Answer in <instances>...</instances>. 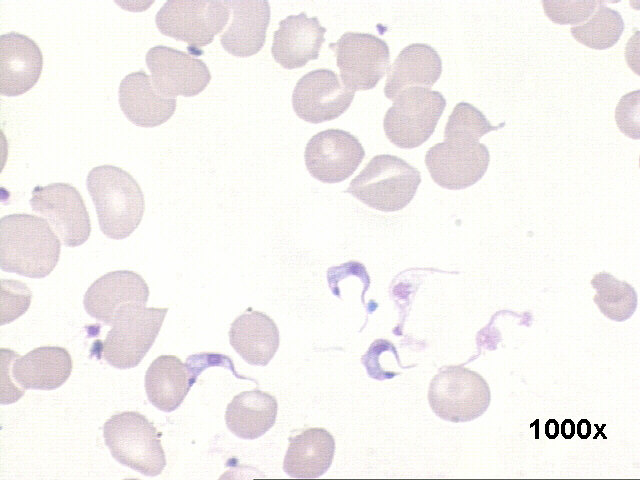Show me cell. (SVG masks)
Returning a JSON list of instances; mask_svg holds the SVG:
<instances>
[{
    "instance_id": "obj_1",
    "label": "cell",
    "mask_w": 640,
    "mask_h": 480,
    "mask_svg": "<svg viewBox=\"0 0 640 480\" xmlns=\"http://www.w3.org/2000/svg\"><path fill=\"white\" fill-rule=\"evenodd\" d=\"M60 252L59 237L45 219L25 213L1 218V270L41 279L56 267Z\"/></svg>"
},
{
    "instance_id": "obj_2",
    "label": "cell",
    "mask_w": 640,
    "mask_h": 480,
    "mask_svg": "<svg viewBox=\"0 0 640 480\" xmlns=\"http://www.w3.org/2000/svg\"><path fill=\"white\" fill-rule=\"evenodd\" d=\"M86 186L101 232L114 240L130 236L145 210L143 192L133 176L120 167L101 165L89 171Z\"/></svg>"
},
{
    "instance_id": "obj_3",
    "label": "cell",
    "mask_w": 640,
    "mask_h": 480,
    "mask_svg": "<svg viewBox=\"0 0 640 480\" xmlns=\"http://www.w3.org/2000/svg\"><path fill=\"white\" fill-rule=\"evenodd\" d=\"M420 183L421 175L415 167L400 157L380 154L367 163L345 192L370 208L395 212L411 202Z\"/></svg>"
},
{
    "instance_id": "obj_4",
    "label": "cell",
    "mask_w": 640,
    "mask_h": 480,
    "mask_svg": "<svg viewBox=\"0 0 640 480\" xmlns=\"http://www.w3.org/2000/svg\"><path fill=\"white\" fill-rule=\"evenodd\" d=\"M161 434L143 414L124 411L103 425V437L112 457L145 476H157L166 466Z\"/></svg>"
},
{
    "instance_id": "obj_5",
    "label": "cell",
    "mask_w": 640,
    "mask_h": 480,
    "mask_svg": "<svg viewBox=\"0 0 640 480\" xmlns=\"http://www.w3.org/2000/svg\"><path fill=\"white\" fill-rule=\"evenodd\" d=\"M490 401L486 380L462 365L441 368L429 385L428 402L432 411L452 423L469 422L482 416Z\"/></svg>"
},
{
    "instance_id": "obj_6",
    "label": "cell",
    "mask_w": 640,
    "mask_h": 480,
    "mask_svg": "<svg viewBox=\"0 0 640 480\" xmlns=\"http://www.w3.org/2000/svg\"><path fill=\"white\" fill-rule=\"evenodd\" d=\"M167 312L168 308H122L101 344L102 358L117 369L139 365L154 344Z\"/></svg>"
},
{
    "instance_id": "obj_7",
    "label": "cell",
    "mask_w": 640,
    "mask_h": 480,
    "mask_svg": "<svg viewBox=\"0 0 640 480\" xmlns=\"http://www.w3.org/2000/svg\"><path fill=\"white\" fill-rule=\"evenodd\" d=\"M393 101L385 113L383 128L389 141L403 149L425 143L446 107V99L439 91L425 87L408 88Z\"/></svg>"
},
{
    "instance_id": "obj_8",
    "label": "cell",
    "mask_w": 640,
    "mask_h": 480,
    "mask_svg": "<svg viewBox=\"0 0 640 480\" xmlns=\"http://www.w3.org/2000/svg\"><path fill=\"white\" fill-rule=\"evenodd\" d=\"M227 1H178L163 4L155 16L158 30L166 36L186 42L188 50L210 44L228 22Z\"/></svg>"
},
{
    "instance_id": "obj_9",
    "label": "cell",
    "mask_w": 640,
    "mask_h": 480,
    "mask_svg": "<svg viewBox=\"0 0 640 480\" xmlns=\"http://www.w3.org/2000/svg\"><path fill=\"white\" fill-rule=\"evenodd\" d=\"M329 47L336 53L342 84L353 92L374 88L390 65L387 43L370 33L346 32Z\"/></svg>"
},
{
    "instance_id": "obj_10",
    "label": "cell",
    "mask_w": 640,
    "mask_h": 480,
    "mask_svg": "<svg viewBox=\"0 0 640 480\" xmlns=\"http://www.w3.org/2000/svg\"><path fill=\"white\" fill-rule=\"evenodd\" d=\"M32 210L44 216L67 247L84 244L91 234V221L80 192L68 183L36 186L30 199Z\"/></svg>"
},
{
    "instance_id": "obj_11",
    "label": "cell",
    "mask_w": 640,
    "mask_h": 480,
    "mask_svg": "<svg viewBox=\"0 0 640 480\" xmlns=\"http://www.w3.org/2000/svg\"><path fill=\"white\" fill-rule=\"evenodd\" d=\"M489 162V150L479 142L444 140L430 147L425 155L432 180L448 190H461L477 183Z\"/></svg>"
},
{
    "instance_id": "obj_12",
    "label": "cell",
    "mask_w": 640,
    "mask_h": 480,
    "mask_svg": "<svg viewBox=\"0 0 640 480\" xmlns=\"http://www.w3.org/2000/svg\"><path fill=\"white\" fill-rule=\"evenodd\" d=\"M365 157L360 141L342 129L318 132L308 141L304 159L308 172L323 183H339L350 177Z\"/></svg>"
},
{
    "instance_id": "obj_13",
    "label": "cell",
    "mask_w": 640,
    "mask_h": 480,
    "mask_svg": "<svg viewBox=\"0 0 640 480\" xmlns=\"http://www.w3.org/2000/svg\"><path fill=\"white\" fill-rule=\"evenodd\" d=\"M146 64L155 89L166 97L196 96L211 80L210 71L201 59L172 47L150 48Z\"/></svg>"
},
{
    "instance_id": "obj_14",
    "label": "cell",
    "mask_w": 640,
    "mask_h": 480,
    "mask_svg": "<svg viewBox=\"0 0 640 480\" xmlns=\"http://www.w3.org/2000/svg\"><path fill=\"white\" fill-rule=\"evenodd\" d=\"M354 93L340 82L334 71L317 69L298 80L292 94V106L302 120L322 123L341 116L350 107Z\"/></svg>"
},
{
    "instance_id": "obj_15",
    "label": "cell",
    "mask_w": 640,
    "mask_h": 480,
    "mask_svg": "<svg viewBox=\"0 0 640 480\" xmlns=\"http://www.w3.org/2000/svg\"><path fill=\"white\" fill-rule=\"evenodd\" d=\"M149 287L141 275L130 270L104 274L87 289L83 298L85 311L105 325H112L124 307H146Z\"/></svg>"
},
{
    "instance_id": "obj_16",
    "label": "cell",
    "mask_w": 640,
    "mask_h": 480,
    "mask_svg": "<svg viewBox=\"0 0 640 480\" xmlns=\"http://www.w3.org/2000/svg\"><path fill=\"white\" fill-rule=\"evenodd\" d=\"M0 93L14 97L28 92L39 80L43 55L26 35L9 32L0 38Z\"/></svg>"
},
{
    "instance_id": "obj_17",
    "label": "cell",
    "mask_w": 640,
    "mask_h": 480,
    "mask_svg": "<svg viewBox=\"0 0 640 480\" xmlns=\"http://www.w3.org/2000/svg\"><path fill=\"white\" fill-rule=\"evenodd\" d=\"M325 33L326 28L317 17H308L304 12L289 15L279 22L274 32L272 56L285 69L303 67L310 60L318 59Z\"/></svg>"
},
{
    "instance_id": "obj_18",
    "label": "cell",
    "mask_w": 640,
    "mask_h": 480,
    "mask_svg": "<svg viewBox=\"0 0 640 480\" xmlns=\"http://www.w3.org/2000/svg\"><path fill=\"white\" fill-rule=\"evenodd\" d=\"M118 101L126 118L140 127H156L175 112L176 98L160 94L143 70L126 75L120 82Z\"/></svg>"
},
{
    "instance_id": "obj_19",
    "label": "cell",
    "mask_w": 640,
    "mask_h": 480,
    "mask_svg": "<svg viewBox=\"0 0 640 480\" xmlns=\"http://www.w3.org/2000/svg\"><path fill=\"white\" fill-rule=\"evenodd\" d=\"M232 19L220 36V43L229 54L245 58L257 54L264 46L270 22L267 1H227Z\"/></svg>"
},
{
    "instance_id": "obj_20",
    "label": "cell",
    "mask_w": 640,
    "mask_h": 480,
    "mask_svg": "<svg viewBox=\"0 0 640 480\" xmlns=\"http://www.w3.org/2000/svg\"><path fill=\"white\" fill-rule=\"evenodd\" d=\"M73 361L60 346L37 347L24 356L17 354L11 374L23 389L50 391L62 386L70 377Z\"/></svg>"
},
{
    "instance_id": "obj_21",
    "label": "cell",
    "mask_w": 640,
    "mask_h": 480,
    "mask_svg": "<svg viewBox=\"0 0 640 480\" xmlns=\"http://www.w3.org/2000/svg\"><path fill=\"white\" fill-rule=\"evenodd\" d=\"M228 335L233 349L250 365L266 366L280 344L274 320L251 308L232 322Z\"/></svg>"
},
{
    "instance_id": "obj_22",
    "label": "cell",
    "mask_w": 640,
    "mask_h": 480,
    "mask_svg": "<svg viewBox=\"0 0 640 480\" xmlns=\"http://www.w3.org/2000/svg\"><path fill=\"white\" fill-rule=\"evenodd\" d=\"M442 60L438 52L425 43L403 48L395 59L385 84L384 94L394 100L411 87H431L440 78Z\"/></svg>"
},
{
    "instance_id": "obj_23",
    "label": "cell",
    "mask_w": 640,
    "mask_h": 480,
    "mask_svg": "<svg viewBox=\"0 0 640 480\" xmlns=\"http://www.w3.org/2000/svg\"><path fill=\"white\" fill-rule=\"evenodd\" d=\"M334 454L333 435L321 427L308 428L289 437L283 470L292 478H318L330 468Z\"/></svg>"
},
{
    "instance_id": "obj_24",
    "label": "cell",
    "mask_w": 640,
    "mask_h": 480,
    "mask_svg": "<svg viewBox=\"0 0 640 480\" xmlns=\"http://www.w3.org/2000/svg\"><path fill=\"white\" fill-rule=\"evenodd\" d=\"M277 412L278 403L273 395L253 389L234 396L227 405L225 422L235 436L254 440L274 426Z\"/></svg>"
},
{
    "instance_id": "obj_25",
    "label": "cell",
    "mask_w": 640,
    "mask_h": 480,
    "mask_svg": "<svg viewBox=\"0 0 640 480\" xmlns=\"http://www.w3.org/2000/svg\"><path fill=\"white\" fill-rule=\"evenodd\" d=\"M194 383L186 364L175 355L158 356L145 374L147 398L163 412L179 408Z\"/></svg>"
},
{
    "instance_id": "obj_26",
    "label": "cell",
    "mask_w": 640,
    "mask_h": 480,
    "mask_svg": "<svg viewBox=\"0 0 640 480\" xmlns=\"http://www.w3.org/2000/svg\"><path fill=\"white\" fill-rule=\"evenodd\" d=\"M591 285L596 290L593 300L604 316L617 322L632 317L637 308V293L632 285L607 272L595 274Z\"/></svg>"
},
{
    "instance_id": "obj_27",
    "label": "cell",
    "mask_w": 640,
    "mask_h": 480,
    "mask_svg": "<svg viewBox=\"0 0 640 480\" xmlns=\"http://www.w3.org/2000/svg\"><path fill=\"white\" fill-rule=\"evenodd\" d=\"M606 3L601 1L587 22L571 27V34L576 41L596 50L611 48L618 42L625 23L621 14L605 6Z\"/></svg>"
},
{
    "instance_id": "obj_28",
    "label": "cell",
    "mask_w": 640,
    "mask_h": 480,
    "mask_svg": "<svg viewBox=\"0 0 640 480\" xmlns=\"http://www.w3.org/2000/svg\"><path fill=\"white\" fill-rule=\"evenodd\" d=\"M492 126L485 115L467 102H459L454 107L445 126L444 140L478 142L485 134L504 126Z\"/></svg>"
},
{
    "instance_id": "obj_29",
    "label": "cell",
    "mask_w": 640,
    "mask_h": 480,
    "mask_svg": "<svg viewBox=\"0 0 640 480\" xmlns=\"http://www.w3.org/2000/svg\"><path fill=\"white\" fill-rule=\"evenodd\" d=\"M601 1H542L547 17L556 24H578L586 21Z\"/></svg>"
},
{
    "instance_id": "obj_30",
    "label": "cell",
    "mask_w": 640,
    "mask_h": 480,
    "mask_svg": "<svg viewBox=\"0 0 640 480\" xmlns=\"http://www.w3.org/2000/svg\"><path fill=\"white\" fill-rule=\"evenodd\" d=\"M639 90L621 97L615 109V121L620 131L629 138L639 139Z\"/></svg>"
},
{
    "instance_id": "obj_31",
    "label": "cell",
    "mask_w": 640,
    "mask_h": 480,
    "mask_svg": "<svg viewBox=\"0 0 640 480\" xmlns=\"http://www.w3.org/2000/svg\"><path fill=\"white\" fill-rule=\"evenodd\" d=\"M186 366L188 367L192 379L196 382L198 376L208 367L220 366L229 369L236 378L248 379L258 384V381L238 374L235 370L232 359L224 354L203 352L193 354L187 357Z\"/></svg>"
},
{
    "instance_id": "obj_32",
    "label": "cell",
    "mask_w": 640,
    "mask_h": 480,
    "mask_svg": "<svg viewBox=\"0 0 640 480\" xmlns=\"http://www.w3.org/2000/svg\"><path fill=\"white\" fill-rule=\"evenodd\" d=\"M17 354L9 349H1V373H2V398L8 393L6 399L1 404H11L16 402L24 393L25 389H20L11 382L12 363Z\"/></svg>"
},
{
    "instance_id": "obj_33",
    "label": "cell",
    "mask_w": 640,
    "mask_h": 480,
    "mask_svg": "<svg viewBox=\"0 0 640 480\" xmlns=\"http://www.w3.org/2000/svg\"><path fill=\"white\" fill-rule=\"evenodd\" d=\"M576 425L571 419H564L560 425V433L565 439H572L575 435Z\"/></svg>"
},
{
    "instance_id": "obj_34",
    "label": "cell",
    "mask_w": 640,
    "mask_h": 480,
    "mask_svg": "<svg viewBox=\"0 0 640 480\" xmlns=\"http://www.w3.org/2000/svg\"><path fill=\"white\" fill-rule=\"evenodd\" d=\"M560 425L555 419H548L544 426V433L549 439H556L559 435Z\"/></svg>"
},
{
    "instance_id": "obj_35",
    "label": "cell",
    "mask_w": 640,
    "mask_h": 480,
    "mask_svg": "<svg viewBox=\"0 0 640 480\" xmlns=\"http://www.w3.org/2000/svg\"><path fill=\"white\" fill-rule=\"evenodd\" d=\"M592 426L589 420L581 419L576 425V433L581 439H587L591 434Z\"/></svg>"
}]
</instances>
